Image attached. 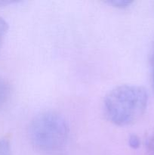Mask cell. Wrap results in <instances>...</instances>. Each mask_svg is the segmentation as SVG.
I'll return each instance as SVG.
<instances>
[{
	"label": "cell",
	"instance_id": "cell-3",
	"mask_svg": "<svg viewBox=\"0 0 154 155\" xmlns=\"http://www.w3.org/2000/svg\"><path fill=\"white\" fill-rule=\"evenodd\" d=\"M11 89L8 82L0 76V110L6 104L10 97Z\"/></svg>",
	"mask_w": 154,
	"mask_h": 155
},
{
	"label": "cell",
	"instance_id": "cell-9",
	"mask_svg": "<svg viewBox=\"0 0 154 155\" xmlns=\"http://www.w3.org/2000/svg\"><path fill=\"white\" fill-rule=\"evenodd\" d=\"M19 2L18 1H11V0H0V6H5L8 5L14 4Z\"/></svg>",
	"mask_w": 154,
	"mask_h": 155
},
{
	"label": "cell",
	"instance_id": "cell-1",
	"mask_svg": "<svg viewBox=\"0 0 154 155\" xmlns=\"http://www.w3.org/2000/svg\"><path fill=\"white\" fill-rule=\"evenodd\" d=\"M148 102L146 89L135 85H121L107 93L104 112L110 122L126 127L137 122L144 114Z\"/></svg>",
	"mask_w": 154,
	"mask_h": 155
},
{
	"label": "cell",
	"instance_id": "cell-10",
	"mask_svg": "<svg viewBox=\"0 0 154 155\" xmlns=\"http://www.w3.org/2000/svg\"><path fill=\"white\" fill-rule=\"evenodd\" d=\"M152 66H153V70H152V83L154 86V52L152 54Z\"/></svg>",
	"mask_w": 154,
	"mask_h": 155
},
{
	"label": "cell",
	"instance_id": "cell-8",
	"mask_svg": "<svg viewBox=\"0 0 154 155\" xmlns=\"http://www.w3.org/2000/svg\"><path fill=\"white\" fill-rule=\"evenodd\" d=\"M146 145L149 151L154 152V132L150 135L146 142Z\"/></svg>",
	"mask_w": 154,
	"mask_h": 155
},
{
	"label": "cell",
	"instance_id": "cell-4",
	"mask_svg": "<svg viewBox=\"0 0 154 155\" xmlns=\"http://www.w3.org/2000/svg\"><path fill=\"white\" fill-rule=\"evenodd\" d=\"M0 155H11V149L9 139L4 137L0 139Z\"/></svg>",
	"mask_w": 154,
	"mask_h": 155
},
{
	"label": "cell",
	"instance_id": "cell-2",
	"mask_svg": "<svg viewBox=\"0 0 154 155\" xmlns=\"http://www.w3.org/2000/svg\"><path fill=\"white\" fill-rule=\"evenodd\" d=\"M69 127L62 115L55 111H44L33 117L29 125L28 137L39 150L52 151L65 145Z\"/></svg>",
	"mask_w": 154,
	"mask_h": 155
},
{
	"label": "cell",
	"instance_id": "cell-5",
	"mask_svg": "<svg viewBox=\"0 0 154 155\" xmlns=\"http://www.w3.org/2000/svg\"><path fill=\"white\" fill-rule=\"evenodd\" d=\"M106 3L116 8L125 9L130 7L134 3V2L128 1V0H111V1L106 2Z\"/></svg>",
	"mask_w": 154,
	"mask_h": 155
},
{
	"label": "cell",
	"instance_id": "cell-7",
	"mask_svg": "<svg viewBox=\"0 0 154 155\" xmlns=\"http://www.w3.org/2000/svg\"><path fill=\"white\" fill-rule=\"evenodd\" d=\"M128 145L131 148H134V149H137L140 147V141L138 136L136 135H131L128 138Z\"/></svg>",
	"mask_w": 154,
	"mask_h": 155
},
{
	"label": "cell",
	"instance_id": "cell-6",
	"mask_svg": "<svg viewBox=\"0 0 154 155\" xmlns=\"http://www.w3.org/2000/svg\"><path fill=\"white\" fill-rule=\"evenodd\" d=\"M8 30V24L3 18L0 17V48L2 45L6 33Z\"/></svg>",
	"mask_w": 154,
	"mask_h": 155
}]
</instances>
